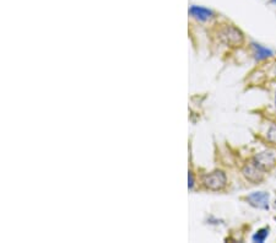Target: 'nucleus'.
Segmentation results:
<instances>
[{
	"label": "nucleus",
	"mask_w": 276,
	"mask_h": 243,
	"mask_svg": "<svg viewBox=\"0 0 276 243\" xmlns=\"http://www.w3.org/2000/svg\"><path fill=\"white\" fill-rule=\"evenodd\" d=\"M194 186V177H193V173L189 172V189H193Z\"/></svg>",
	"instance_id": "nucleus-10"
},
{
	"label": "nucleus",
	"mask_w": 276,
	"mask_h": 243,
	"mask_svg": "<svg viewBox=\"0 0 276 243\" xmlns=\"http://www.w3.org/2000/svg\"><path fill=\"white\" fill-rule=\"evenodd\" d=\"M189 14L199 21H208L214 16V12L210 9H206V7L203 6H197V5L190 7Z\"/></svg>",
	"instance_id": "nucleus-7"
},
{
	"label": "nucleus",
	"mask_w": 276,
	"mask_h": 243,
	"mask_svg": "<svg viewBox=\"0 0 276 243\" xmlns=\"http://www.w3.org/2000/svg\"><path fill=\"white\" fill-rule=\"evenodd\" d=\"M274 103H275V109H276V93H275V102Z\"/></svg>",
	"instance_id": "nucleus-12"
},
{
	"label": "nucleus",
	"mask_w": 276,
	"mask_h": 243,
	"mask_svg": "<svg viewBox=\"0 0 276 243\" xmlns=\"http://www.w3.org/2000/svg\"><path fill=\"white\" fill-rule=\"evenodd\" d=\"M269 228H262L259 229L258 231L256 232V234L252 236V241L253 242H258V243H263L265 242V240L268 239V236H269Z\"/></svg>",
	"instance_id": "nucleus-8"
},
{
	"label": "nucleus",
	"mask_w": 276,
	"mask_h": 243,
	"mask_svg": "<svg viewBox=\"0 0 276 243\" xmlns=\"http://www.w3.org/2000/svg\"><path fill=\"white\" fill-rule=\"evenodd\" d=\"M246 200L256 209L269 210L270 208V196L267 192H254L246 197Z\"/></svg>",
	"instance_id": "nucleus-4"
},
{
	"label": "nucleus",
	"mask_w": 276,
	"mask_h": 243,
	"mask_svg": "<svg viewBox=\"0 0 276 243\" xmlns=\"http://www.w3.org/2000/svg\"><path fill=\"white\" fill-rule=\"evenodd\" d=\"M272 1H273V2H274V4L276 5V0H272Z\"/></svg>",
	"instance_id": "nucleus-13"
},
{
	"label": "nucleus",
	"mask_w": 276,
	"mask_h": 243,
	"mask_svg": "<svg viewBox=\"0 0 276 243\" xmlns=\"http://www.w3.org/2000/svg\"><path fill=\"white\" fill-rule=\"evenodd\" d=\"M264 170H262L256 162H251V164H247L245 167H243V176L246 177V180L249 181L253 184L261 183L263 180H264Z\"/></svg>",
	"instance_id": "nucleus-5"
},
{
	"label": "nucleus",
	"mask_w": 276,
	"mask_h": 243,
	"mask_svg": "<svg viewBox=\"0 0 276 243\" xmlns=\"http://www.w3.org/2000/svg\"><path fill=\"white\" fill-rule=\"evenodd\" d=\"M203 184L205 186L206 189H210V191H222L227 184L226 173L220 170L208 173V175H205L203 177Z\"/></svg>",
	"instance_id": "nucleus-2"
},
{
	"label": "nucleus",
	"mask_w": 276,
	"mask_h": 243,
	"mask_svg": "<svg viewBox=\"0 0 276 243\" xmlns=\"http://www.w3.org/2000/svg\"><path fill=\"white\" fill-rule=\"evenodd\" d=\"M219 37L226 46L230 47H241L245 42V36H243L242 31L233 25H227L222 27Z\"/></svg>",
	"instance_id": "nucleus-1"
},
{
	"label": "nucleus",
	"mask_w": 276,
	"mask_h": 243,
	"mask_svg": "<svg viewBox=\"0 0 276 243\" xmlns=\"http://www.w3.org/2000/svg\"><path fill=\"white\" fill-rule=\"evenodd\" d=\"M251 46H252V49H253L254 58H256L257 60L269 59V58H272L273 55H274V52H273L272 49L262 46V44H259V43H256V42H253Z\"/></svg>",
	"instance_id": "nucleus-6"
},
{
	"label": "nucleus",
	"mask_w": 276,
	"mask_h": 243,
	"mask_svg": "<svg viewBox=\"0 0 276 243\" xmlns=\"http://www.w3.org/2000/svg\"><path fill=\"white\" fill-rule=\"evenodd\" d=\"M253 161L258 165L262 170L270 171L276 166V150L274 149H268L254 156Z\"/></svg>",
	"instance_id": "nucleus-3"
},
{
	"label": "nucleus",
	"mask_w": 276,
	"mask_h": 243,
	"mask_svg": "<svg viewBox=\"0 0 276 243\" xmlns=\"http://www.w3.org/2000/svg\"><path fill=\"white\" fill-rule=\"evenodd\" d=\"M274 74H275V76H276V64H275V66H274Z\"/></svg>",
	"instance_id": "nucleus-11"
},
{
	"label": "nucleus",
	"mask_w": 276,
	"mask_h": 243,
	"mask_svg": "<svg viewBox=\"0 0 276 243\" xmlns=\"http://www.w3.org/2000/svg\"><path fill=\"white\" fill-rule=\"evenodd\" d=\"M267 140L269 141V143H272V144H274V145H276V123L270 125L269 129H268Z\"/></svg>",
	"instance_id": "nucleus-9"
}]
</instances>
